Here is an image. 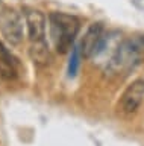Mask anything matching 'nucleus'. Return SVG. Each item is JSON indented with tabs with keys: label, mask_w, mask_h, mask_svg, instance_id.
Returning <instances> with one entry per match:
<instances>
[{
	"label": "nucleus",
	"mask_w": 144,
	"mask_h": 146,
	"mask_svg": "<svg viewBox=\"0 0 144 146\" xmlns=\"http://www.w3.org/2000/svg\"><path fill=\"white\" fill-rule=\"evenodd\" d=\"M79 55H80L79 47H74V46H73L71 56H70V64H68V73H70V76H74L76 72H78V67H79Z\"/></svg>",
	"instance_id": "obj_9"
},
{
	"label": "nucleus",
	"mask_w": 144,
	"mask_h": 146,
	"mask_svg": "<svg viewBox=\"0 0 144 146\" xmlns=\"http://www.w3.org/2000/svg\"><path fill=\"white\" fill-rule=\"evenodd\" d=\"M139 53H141V44L138 40H126L120 43L109 62L106 64V72L118 75L120 72L133 67V64L139 59Z\"/></svg>",
	"instance_id": "obj_2"
},
{
	"label": "nucleus",
	"mask_w": 144,
	"mask_h": 146,
	"mask_svg": "<svg viewBox=\"0 0 144 146\" xmlns=\"http://www.w3.org/2000/svg\"><path fill=\"white\" fill-rule=\"evenodd\" d=\"M80 29L78 17L65 12H50L49 15V31L53 47L58 53H67L73 49V43Z\"/></svg>",
	"instance_id": "obj_1"
},
{
	"label": "nucleus",
	"mask_w": 144,
	"mask_h": 146,
	"mask_svg": "<svg viewBox=\"0 0 144 146\" xmlns=\"http://www.w3.org/2000/svg\"><path fill=\"white\" fill-rule=\"evenodd\" d=\"M144 102V79H135L120 96L117 111L123 116H132L139 110Z\"/></svg>",
	"instance_id": "obj_4"
},
{
	"label": "nucleus",
	"mask_w": 144,
	"mask_h": 146,
	"mask_svg": "<svg viewBox=\"0 0 144 146\" xmlns=\"http://www.w3.org/2000/svg\"><path fill=\"white\" fill-rule=\"evenodd\" d=\"M29 56L32 59L34 64H37L39 67H47L52 62V52L46 40L43 41H34L30 43L29 47Z\"/></svg>",
	"instance_id": "obj_7"
},
{
	"label": "nucleus",
	"mask_w": 144,
	"mask_h": 146,
	"mask_svg": "<svg viewBox=\"0 0 144 146\" xmlns=\"http://www.w3.org/2000/svg\"><path fill=\"white\" fill-rule=\"evenodd\" d=\"M105 32H103V25L102 23H93L89 25V27L87 29V32L84 34V38L80 41V55L85 59H91L94 56V52H96L99 43L103 38Z\"/></svg>",
	"instance_id": "obj_6"
},
{
	"label": "nucleus",
	"mask_w": 144,
	"mask_h": 146,
	"mask_svg": "<svg viewBox=\"0 0 144 146\" xmlns=\"http://www.w3.org/2000/svg\"><path fill=\"white\" fill-rule=\"evenodd\" d=\"M0 75L8 81L17 78V59L2 41H0Z\"/></svg>",
	"instance_id": "obj_8"
},
{
	"label": "nucleus",
	"mask_w": 144,
	"mask_h": 146,
	"mask_svg": "<svg viewBox=\"0 0 144 146\" xmlns=\"http://www.w3.org/2000/svg\"><path fill=\"white\" fill-rule=\"evenodd\" d=\"M24 25L20 12L14 8H6L0 17V31L2 35L11 46H18L24 38Z\"/></svg>",
	"instance_id": "obj_3"
},
{
	"label": "nucleus",
	"mask_w": 144,
	"mask_h": 146,
	"mask_svg": "<svg viewBox=\"0 0 144 146\" xmlns=\"http://www.w3.org/2000/svg\"><path fill=\"white\" fill-rule=\"evenodd\" d=\"M24 21L30 43L43 41L46 36V15L38 9H28L24 14Z\"/></svg>",
	"instance_id": "obj_5"
}]
</instances>
